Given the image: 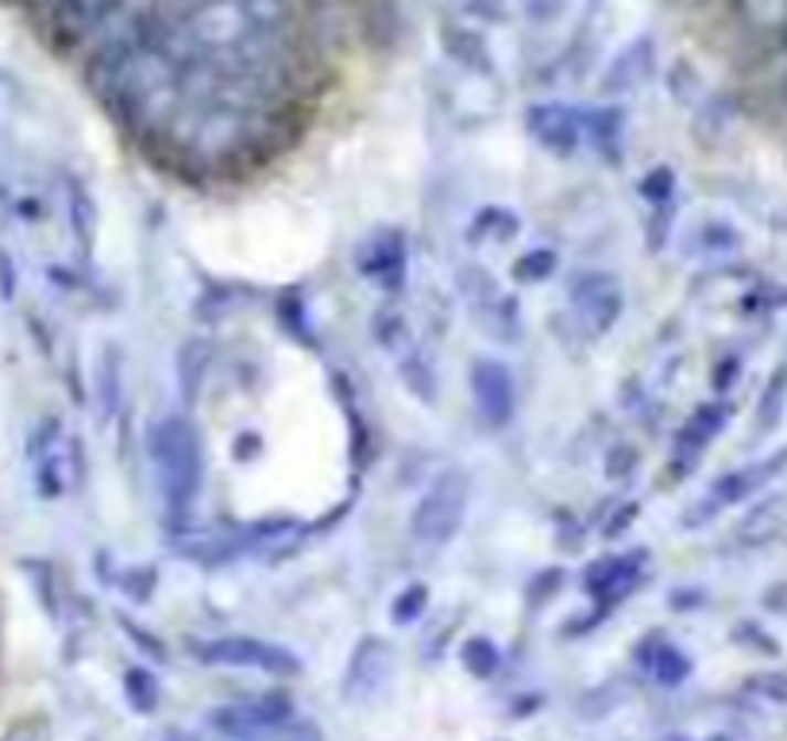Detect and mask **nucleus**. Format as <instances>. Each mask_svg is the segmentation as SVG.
<instances>
[{
    "label": "nucleus",
    "mask_w": 787,
    "mask_h": 741,
    "mask_svg": "<svg viewBox=\"0 0 787 741\" xmlns=\"http://www.w3.org/2000/svg\"><path fill=\"white\" fill-rule=\"evenodd\" d=\"M4 741H51V727L43 719H23L8 730Z\"/></svg>",
    "instance_id": "9d476101"
},
{
    "label": "nucleus",
    "mask_w": 787,
    "mask_h": 741,
    "mask_svg": "<svg viewBox=\"0 0 787 741\" xmlns=\"http://www.w3.org/2000/svg\"><path fill=\"white\" fill-rule=\"evenodd\" d=\"M151 459L159 467V479L174 502H190L193 487L201 475V452L198 436L182 417H167L151 433Z\"/></svg>",
    "instance_id": "f03ea898"
},
{
    "label": "nucleus",
    "mask_w": 787,
    "mask_h": 741,
    "mask_svg": "<svg viewBox=\"0 0 787 741\" xmlns=\"http://www.w3.org/2000/svg\"><path fill=\"white\" fill-rule=\"evenodd\" d=\"M425 606H428V587H425V583H410V587H405L402 595L394 599L391 614H394V622L410 626V622H417L421 614H425Z\"/></svg>",
    "instance_id": "6e6552de"
},
{
    "label": "nucleus",
    "mask_w": 787,
    "mask_h": 741,
    "mask_svg": "<svg viewBox=\"0 0 787 741\" xmlns=\"http://www.w3.org/2000/svg\"><path fill=\"white\" fill-rule=\"evenodd\" d=\"M467 498H471V479L467 472L451 467V472L436 475L433 487L425 490V498L417 502L413 510V537L421 544H448L451 537L459 533L464 526V514H467Z\"/></svg>",
    "instance_id": "f257e3e1"
},
{
    "label": "nucleus",
    "mask_w": 787,
    "mask_h": 741,
    "mask_svg": "<svg viewBox=\"0 0 787 741\" xmlns=\"http://www.w3.org/2000/svg\"><path fill=\"white\" fill-rule=\"evenodd\" d=\"M294 741H321V730H317L313 722H301V730L294 734Z\"/></svg>",
    "instance_id": "ddd939ff"
},
{
    "label": "nucleus",
    "mask_w": 787,
    "mask_h": 741,
    "mask_svg": "<svg viewBox=\"0 0 787 741\" xmlns=\"http://www.w3.org/2000/svg\"><path fill=\"white\" fill-rule=\"evenodd\" d=\"M193 657L205 660V665H221V668H255V673L267 676H298L301 660L294 657L290 649L275 642H259V637H216V642H205L193 649Z\"/></svg>",
    "instance_id": "7ed1b4c3"
},
{
    "label": "nucleus",
    "mask_w": 787,
    "mask_h": 741,
    "mask_svg": "<svg viewBox=\"0 0 787 741\" xmlns=\"http://www.w3.org/2000/svg\"><path fill=\"white\" fill-rule=\"evenodd\" d=\"M459 660H464V668L471 676L487 680V676L498 668V649H494V642H487V637H471V642H464V649H459Z\"/></svg>",
    "instance_id": "0eeeda50"
},
{
    "label": "nucleus",
    "mask_w": 787,
    "mask_h": 741,
    "mask_svg": "<svg viewBox=\"0 0 787 741\" xmlns=\"http://www.w3.org/2000/svg\"><path fill=\"white\" fill-rule=\"evenodd\" d=\"M124 696H128L136 714H151L155 707H159V680H155L147 668H128V676H124Z\"/></svg>",
    "instance_id": "423d86ee"
},
{
    "label": "nucleus",
    "mask_w": 787,
    "mask_h": 741,
    "mask_svg": "<svg viewBox=\"0 0 787 741\" xmlns=\"http://www.w3.org/2000/svg\"><path fill=\"white\" fill-rule=\"evenodd\" d=\"M394 676V657L386 649L383 637H363L352 653V665H348V680H344V696L352 703H371L386 691Z\"/></svg>",
    "instance_id": "20e7f679"
},
{
    "label": "nucleus",
    "mask_w": 787,
    "mask_h": 741,
    "mask_svg": "<svg viewBox=\"0 0 787 741\" xmlns=\"http://www.w3.org/2000/svg\"><path fill=\"white\" fill-rule=\"evenodd\" d=\"M147 741H198V738L185 734V730H159V734H151Z\"/></svg>",
    "instance_id": "f8f14e48"
},
{
    "label": "nucleus",
    "mask_w": 787,
    "mask_h": 741,
    "mask_svg": "<svg viewBox=\"0 0 787 741\" xmlns=\"http://www.w3.org/2000/svg\"><path fill=\"white\" fill-rule=\"evenodd\" d=\"M761 691L773 699H787V676H761Z\"/></svg>",
    "instance_id": "9b49d317"
},
{
    "label": "nucleus",
    "mask_w": 787,
    "mask_h": 741,
    "mask_svg": "<svg viewBox=\"0 0 787 741\" xmlns=\"http://www.w3.org/2000/svg\"><path fill=\"white\" fill-rule=\"evenodd\" d=\"M475 387V402H479V413L490 421V425H506L513 413V382L510 371L502 363H475L471 374Z\"/></svg>",
    "instance_id": "39448f33"
},
{
    "label": "nucleus",
    "mask_w": 787,
    "mask_h": 741,
    "mask_svg": "<svg viewBox=\"0 0 787 741\" xmlns=\"http://www.w3.org/2000/svg\"><path fill=\"white\" fill-rule=\"evenodd\" d=\"M652 673H657L660 684H680L683 676L691 673V660L683 657L680 649H672V645H668V649L657 653V665H652Z\"/></svg>",
    "instance_id": "1a4fd4ad"
}]
</instances>
